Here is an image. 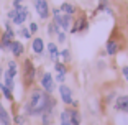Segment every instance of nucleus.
<instances>
[{
	"label": "nucleus",
	"mask_w": 128,
	"mask_h": 125,
	"mask_svg": "<svg viewBox=\"0 0 128 125\" xmlns=\"http://www.w3.org/2000/svg\"><path fill=\"white\" fill-rule=\"evenodd\" d=\"M12 41H13V38H10L7 33L2 35V38H0V43H2V49H7V51H10L12 48Z\"/></svg>",
	"instance_id": "4468645a"
},
{
	"label": "nucleus",
	"mask_w": 128,
	"mask_h": 125,
	"mask_svg": "<svg viewBox=\"0 0 128 125\" xmlns=\"http://www.w3.org/2000/svg\"><path fill=\"white\" fill-rule=\"evenodd\" d=\"M0 91L4 92V95H5V99H8V100H13V91H10V89H8L7 86H5V84H0Z\"/></svg>",
	"instance_id": "a211bd4d"
},
{
	"label": "nucleus",
	"mask_w": 128,
	"mask_h": 125,
	"mask_svg": "<svg viewBox=\"0 0 128 125\" xmlns=\"http://www.w3.org/2000/svg\"><path fill=\"white\" fill-rule=\"evenodd\" d=\"M10 51H12V54H13L15 58H20L23 53H25V46H23L20 41H12V48H10Z\"/></svg>",
	"instance_id": "9d476101"
},
{
	"label": "nucleus",
	"mask_w": 128,
	"mask_h": 125,
	"mask_svg": "<svg viewBox=\"0 0 128 125\" xmlns=\"http://www.w3.org/2000/svg\"><path fill=\"white\" fill-rule=\"evenodd\" d=\"M16 13H18V12H16L15 8H13V10H10V12H8V18H10V20H13V18L16 17Z\"/></svg>",
	"instance_id": "c85d7f7f"
},
{
	"label": "nucleus",
	"mask_w": 128,
	"mask_h": 125,
	"mask_svg": "<svg viewBox=\"0 0 128 125\" xmlns=\"http://www.w3.org/2000/svg\"><path fill=\"white\" fill-rule=\"evenodd\" d=\"M108 8V0H98V10H107Z\"/></svg>",
	"instance_id": "393cba45"
},
{
	"label": "nucleus",
	"mask_w": 128,
	"mask_h": 125,
	"mask_svg": "<svg viewBox=\"0 0 128 125\" xmlns=\"http://www.w3.org/2000/svg\"><path fill=\"white\" fill-rule=\"evenodd\" d=\"M8 69H16V63H15L13 59L8 61Z\"/></svg>",
	"instance_id": "7c9ffc66"
},
{
	"label": "nucleus",
	"mask_w": 128,
	"mask_h": 125,
	"mask_svg": "<svg viewBox=\"0 0 128 125\" xmlns=\"http://www.w3.org/2000/svg\"><path fill=\"white\" fill-rule=\"evenodd\" d=\"M23 0H15V2H13V7H15V5H18V4H22Z\"/></svg>",
	"instance_id": "2f4dec72"
},
{
	"label": "nucleus",
	"mask_w": 128,
	"mask_h": 125,
	"mask_svg": "<svg viewBox=\"0 0 128 125\" xmlns=\"http://www.w3.org/2000/svg\"><path fill=\"white\" fill-rule=\"evenodd\" d=\"M5 86H7L10 91H13V87H15V84H13V79H12V77H7V76H5Z\"/></svg>",
	"instance_id": "b1692460"
},
{
	"label": "nucleus",
	"mask_w": 128,
	"mask_h": 125,
	"mask_svg": "<svg viewBox=\"0 0 128 125\" xmlns=\"http://www.w3.org/2000/svg\"><path fill=\"white\" fill-rule=\"evenodd\" d=\"M59 31H61V28L58 27V23L54 22V20L51 23H48V35L49 36H54V35H58Z\"/></svg>",
	"instance_id": "f3484780"
},
{
	"label": "nucleus",
	"mask_w": 128,
	"mask_h": 125,
	"mask_svg": "<svg viewBox=\"0 0 128 125\" xmlns=\"http://www.w3.org/2000/svg\"><path fill=\"white\" fill-rule=\"evenodd\" d=\"M54 22L58 23V27L62 31H69L71 30V25H72V15H68V13L61 12V13L54 15Z\"/></svg>",
	"instance_id": "7ed1b4c3"
},
{
	"label": "nucleus",
	"mask_w": 128,
	"mask_h": 125,
	"mask_svg": "<svg viewBox=\"0 0 128 125\" xmlns=\"http://www.w3.org/2000/svg\"><path fill=\"white\" fill-rule=\"evenodd\" d=\"M61 125H76L71 120V109H66L61 112Z\"/></svg>",
	"instance_id": "f8f14e48"
},
{
	"label": "nucleus",
	"mask_w": 128,
	"mask_h": 125,
	"mask_svg": "<svg viewBox=\"0 0 128 125\" xmlns=\"http://www.w3.org/2000/svg\"><path fill=\"white\" fill-rule=\"evenodd\" d=\"M56 81H58L59 84H62L64 81H66V74H64V72H59V74L56 76Z\"/></svg>",
	"instance_id": "bb28decb"
},
{
	"label": "nucleus",
	"mask_w": 128,
	"mask_h": 125,
	"mask_svg": "<svg viewBox=\"0 0 128 125\" xmlns=\"http://www.w3.org/2000/svg\"><path fill=\"white\" fill-rule=\"evenodd\" d=\"M54 69H56L58 72H64V74H66V71H68V69H66V64H64V63H59V61L54 63Z\"/></svg>",
	"instance_id": "4be33fe9"
},
{
	"label": "nucleus",
	"mask_w": 128,
	"mask_h": 125,
	"mask_svg": "<svg viewBox=\"0 0 128 125\" xmlns=\"http://www.w3.org/2000/svg\"><path fill=\"white\" fill-rule=\"evenodd\" d=\"M5 76H7V77H12V79H15L16 69H7V71H5Z\"/></svg>",
	"instance_id": "a878e982"
},
{
	"label": "nucleus",
	"mask_w": 128,
	"mask_h": 125,
	"mask_svg": "<svg viewBox=\"0 0 128 125\" xmlns=\"http://www.w3.org/2000/svg\"><path fill=\"white\" fill-rule=\"evenodd\" d=\"M105 51H107V54H110V56L117 54V51H118V43L115 41V40H108V41H107V46H105Z\"/></svg>",
	"instance_id": "ddd939ff"
},
{
	"label": "nucleus",
	"mask_w": 128,
	"mask_h": 125,
	"mask_svg": "<svg viewBox=\"0 0 128 125\" xmlns=\"http://www.w3.org/2000/svg\"><path fill=\"white\" fill-rule=\"evenodd\" d=\"M51 100H53V97L46 91L34 89V91L31 92L30 99H28V102L25 104V115H30V117L41 115L43 112H44V109L49 105Z\"/></svg>",
	"instance_id": "f257e3e1"
},
{
	"label": "nucleus",
	"mask_w": 128,
	"mask_h": 125,
	"mask_svg": "<svg viewBox=\"0 0 128 125\" xmlns=\"http://www.w3.org/2000/svg\"><path fill=\"white\" fill-rule=\"evenodd\" d=\"M28 28H30V31H31V33H36V31H38V23H30V27H28Z\"/></svg>",
	"instance_id": "cd10ccee"
},
{
	"label": "nucleus",
	"mask_w": 128,
	"mask_h": 125,
	"mask_svg": "<svg viewBox=\"0 0 128 125\" xmlns=\"http://www.w3.org/2000/svg\"><path fill=\"white\" fill-rule=\"evenodd\" d=\"M58 36V43H61V45H62V43H66V38H68V35H66V31H62L61 30L59 33L56 35Z\"/></svg>",
	"instance_id": "5701e85b"
},
{
	"label": "nucleus",
	"mask_w": 128,
	"mask_h": 125,
	"mask_svg": "<svg viewBox=\"0 0 128 125\" xmlns=\"http://www.w3.org/2000/svg\"><path fill=\"white\" fill-rule=\"evenodd\" d=\"M34 10H36L38 17L43 20H46L49 17V7L46 0H34Z\"/></svg>",
	"instance_id": "39448f33"
},
{
	"label": "nucleus",
	"mask_w": 128,
	"mask_h": 125,
	"mask_svg": "<svg viewBox=\"0 0 128 125\" xmlns=\"http://www.w3.org/2000/svg\"><path fill=\"white\" fill-rule=\"evenodd\" d=\"M2 72H4V71H2V68H0V79H2Z\"/></svg>",
	"instance_id": "473e14b6"
},
{
	"label": "nucleus",
	"mask_w": 128,
	"mask_h": 125,
	"mask_svg": "<svg viewBox=\"0 0 128 125\" xmlns=\"http://www.w3.org/2000/svg\"><path fill=\"white\" fill-rule=\"evenodd\" d=\"M31 48H33V51L36 54H43V53H44V41H43L40 36H36V38H33Z\"/></svg>",
	"instance_id": "6e6552de"
},
{
	"label": "nucleus",
	"mask_w": 128,
	"mask_h": 125,
	"mask_svg": "<svg viewBox=\"0 0 128 125\" xmlns=\"http://www.w3.org/2000/svg\"><path fill=\"white\" fill-rule=\"evenodd\" d=\"M26 18H28V12H18L16 17L12 20V22L15 23V25H23V22H25Z\"/></svg>",
	"instance_id": "dca6fc26"
},
{
	"label": "nucleus",
	"mask_w": 128,
	"mask_h": 125,
	"mask_svg": "<svg viewBox=\"0 0 128 125\" xmlns=\"http://www.w3.org/2000/svg\"><path fill=\"white\" fill-rule=\"evenodd\" d=\"M122 72H123V77L128 81V66H123V68H122Z\"/></svg>",
	"instance_id": "c756f323"
},
{
	"label": "nucleus",
	"mask_w": 128,
	"mask_h": 125,
	"mask_svg": "<svg viewBox=\"0 0 128 125\" xmlns=\"http://www.w3.org/2000/svg\"><path fill=\"white\" fill-rule=\"evenodd\" d=\"M0 123H2V125H12L10 115H8L7 109L2 105V102H0Z\"/></svg>",
	"instance_id": "9b49d317"
},
{
	"label": "nucleus",
	"mask_w": 128,
	"mask_h": 125,
	"mask_svg": "<svg viewBox=\"0 0 128 125\" xmlns=\"http://www.w3.org/2000/svg\"><path fill=\"white\" fill-rule=\"evenodd\" d=\"M23 69H25V72H23V82L26 84V86H30V84H33V81H34V76H36V69H34L33 63H31L30 59H25Z\"/></svg>",
	"instance_id": "f03ea898"
},
{
	"label": "nucleus",
	"mask_w": 128,
	"mask_h": 125,
	"mask_svg": "<svg viewBox=\"0 0 128 125\" xmlns=\"http://www.w3.org/2000/svg\"><path fill=\"white\" fill-rule=\"evenodd\" d=\"M0 49H2V43H0Z\"/></svg>",
	"instance_id": "72a5a7b5"
},
{
	"label": "nucleus",
	"mask_w": 128,
	"mask_h": 125,
	"mask_svg": "<svg viewBox=\"0 0 128 125\" xmlns=\"http://www.w3.org/2000/svg\"><path fill=\"white\" fill-rule=\"evenodd\" d=\"M59 10L62 12V13H68V15H74V13H76V7H74L72 4H68V2L61 4Z\"/></svg>",
	"instance_id": "2eb2a0df"
},
{
	"label": "nucleus",
	"mask_w": 128,
	"mask_h": 125,
	"mask_svg": "<svg viewBox=\"0 0 128 125\" xmlns=\"http://www.w3.org/2000/svg\"><path fill=\"white\" fill-rule=\"evenodd\" d=\"M40 82H41L43 89H44L48 94H53L56 86H54V77L51 76V72H44L41 77H40Z\"/></svg>",
	"instance_id": "20e7f679"
},
{
	"label": "nucleus",
	"mask_w": 128,
	"mask_h": 125,
	"mask_svg": "<svg viewBox=\"0 0 128 125\" xmlns=\"http://www.w3.org/2000/svg\"><path fill=\"white\" fill-rule=\"evenodd\" d=\"M58 89H59V94H61V100H62L66 105H71L72 104V92L71 89H69V86H66V84H61V86H58Z\"/></svg>",
	"instance_id": "423d86ee"
},
{
	"label": "nucleus",
	"mask_w": 128,
	"mask_h": 125,
	"mask_svg": "<svg viewBox=\"0 0 128 125\" xmlns=\"http://www.w3.org/2000/svg\"><path fill=\"white\" fill-rule=\"evenodd\" d=\"M20 36H22V38H25V40H30L31 36H33V33H31V31H30V28L23 27L22 30H20Z\"/></svg>",
	"instance_id": "aec40b11"
},
{
	"label": "nucleus",
	"mask_w": 128,
	"mask_h": 125,
	"mask_svg": "<svg viewBox=\"0 0 128 125\" xmlns=\"http://www.w3.org/2000/svg\"><path fill=\"white\" fill-rule=\"evenodd\" d=\"M71 120L74 122L76 125H80V115L77 112V109H71Z\"/></svg>",
	"instance_id": "6ab92c4d"
},
{
	"label": "nucleus",
	"mask_w": 128,
	"mask_h": 125,
	"mask_svg": "<svg viewBox=\"0 0 128 125\" xmlns=\"http://www.w3.org/2000/svg\"><path fill=\"white\" fill-rule=\"evenodd\" d=\"M46 49H48L51 59H53L54 63H58V61H59V49H58L56 43H49V45H46Z\"/></svg>",
	"instance_id": "1a4fd4ad"
},
{
	"label": "nucleus",
	"mask_w": 128,
	"mask_h": 125,
	"mask_svg": "<svg viewBox=\"0 0 128 125\" xmlns=\"http://www.w3.org/2000/svg\"><path fill=\"white\" fill-rule=\"evenodd\" d=\"M113 109L117 110V112H125V114H128V95H120V97H117V100L113 104Z\"/></svg>",
	"instance_id": "0eeeda50"
},
{
	"label": "nucleus",
	"mask_w": 128,
	"mask_h": 125,
	"mask_svg": "<svg viewBox=\"0 0 128 125\" xmlns=\"http://www.w3.org/2000/svg\"><path fill=\"white\" fill-rule=\"evenodd\" d=\"M59 56L62 58L64 63H69L71 61V51L69 49H62V51H59Z\"/></svg>",
	"instance_id": "412c9836"
}]
</instances>
